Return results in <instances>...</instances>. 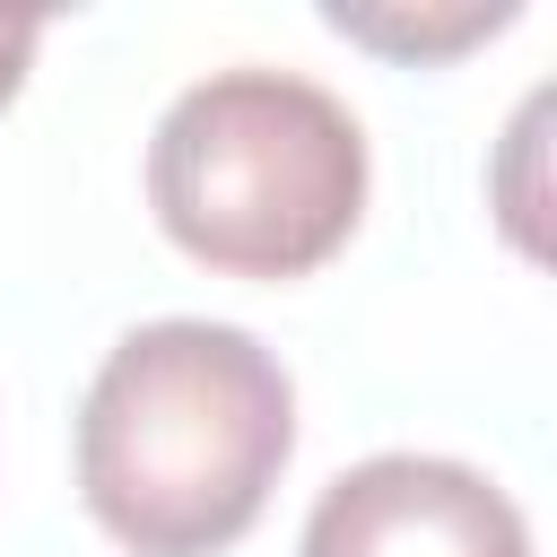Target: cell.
Instances as JSON below:
<instances>
[{
    "instance_id": "obj_4",
    "label": "cell",
    "mask_w": 557,
    "mask_h": 557,
    "mask_svg": "<svg viewBox=\"0 0 557 557\" xmlns=\"http://www.w3.org/2000/svg\"><path fill=\"white\" fill-rule=\"evenodd\" d=\"M26 52H35V17H0V104H9L17 78H26Z\"/></svg>"
},
{
    "instance_id": "obj_1",
    "label": "cell",
    "mask_w": 557,
    "mask_h": 557,
    "mask_svg": "<svg viewBox=\"0 0 557 557\" xmlns=\"http://www.w3.org/2000/svg\"><path fill=\"white\" fill-rule=\"evenodd\" d=\"M296 444L287 366L235 322H139L87 383L78 496L131 557L235 548Z\"/></svg>"
},
{
    "instance_id": "obj_3",
    "label": "cell",
    "mask_w": 557,
    "mask_h": 557,
    "mask_svg": "<svg viewBox=\"0 0 557 557\" xmlns=\"http://www.w3.org/2000/svg\"><path fill=\"white\" fill-rule=\"evenodd\" d=\"M305 557H531V531L496 479L435 453H374L322 487Z\"/></svg>"
},
{
    "instance_id": "obj_2",
    "label": "cell",
    "mask_w": 557,
    "mask_h": 557,
    "mask_svg": "<svg viewBox=\"0 0 557 557\" xmlns=\"http://www.w3.org/2000/svg\"><path fill=\"white\" fill-rule=\"evenodd\" d=\"M148 200L191 261L226 278H296L331 261L366 209V131L296 70H218L165 104Z\"/></svg>"
}]
</instances>
